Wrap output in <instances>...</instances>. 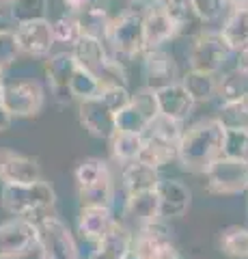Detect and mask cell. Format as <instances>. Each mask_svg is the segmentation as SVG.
Segmentation results:
<instances>
[{"label": "cell", "instance_id": "obj_1", "mask_svg": "<svg viewBox=\"0 0 248 259\" xmlns=\"http://www.w3.org/2000/svg\"><path fill=\"white\" fill-rule=\"evenodd\" d=\"M225 125L218 119H203L190 125L179 141L177 164L188 173L205 175L207 168L218 158H222L225 147Z\"/></svg>", "mask_w": 248, "mask_h": 259}, {"label": "cell", "instance_id": "obj_2", "mask_svg": "<svg viewBox=\"0 0 248 259\" xmlns=\"http://www.w3.org/2000/svg\"><path fill=\"white\" fill-rule=\"evenodd\" d=\"M0 203L11 218H26V221L39 223L41 218L50 216L54 203H57V192L45 180L35 184H5L0 192Z\"/></svg>", "mask_w": 248, "mask_h": 259}, {"label": "cell", "instance_id": "obj_3", "mask_svg": "<svg viewBox=\"0 0 248 259\" xmlns=\"http://www.w3.org/2000/svg\"><path fill=\"white\" fill-rule=\"evenodd\" d=\"M106 46L110 54L121 63L130 65L145 52V39H142V9H125L115 15L108 24Z\"/></svg>", "mask_w": 248, "mask_h": 259}, {"label": "cell", "instance_id": "obj_4", "mask_svg": "<svg viewBox=\"0 0 248 259\" xmlns=\"http://www.w3.org/2000/svg\"><path fill=\"white\" fill-rule=\"evenodd\" d=\"M76 186L82 207H113L115 201V184L108 162L100 158H86L76 168Z\"/></svg>", "mask_w": 248, "mask_h": 259}, {"label": "cell", "instance_id": "obj_5", "mask_svg": "<svg viewBox=\"0 0 248 259\" xmlns=\"http://www.w3.org/2000/svg\"><path fill=\"white\" fill-rule=\"evenodd\" d=\"M233 56V50L222 39L220 30H203L196 35L188 50V67L192 71L218 76L229 59Z\"/></svg>", "mask_w": 248, "mask_h": 259}, {"label": "cell", "instance_id": "obj_6", "mask_svg": "<svg viewBox=\"0 0 248 259\" xmlns=\"http://www.w3.org/2000/svg\"><path fill=\"white\" fill-rule=\"evenodd\" d=\"M205 190L218 197H235L248 192V162L222 156L207 168Z\"/></svg>", "mask_w": 248, "mask_h": 259}, {"label": "cell", "instance_id": "obj_7", "mask_svg": "<svg viewBox=\"0 0 248 259\" xmlns=\"http://www.w3.org/2000/svg\"><path fill=\"white\" fill-rule=\"evenodd\" d=\"M39 250V227L26 218L0 223V259H22Z\"/></svg>", "mask_w": 248, "mask_h": 259}, {"label": "cell", "instance_id": "obj_8", "mask_svg": "<svg viewBox=\"0 0 248 259\" xmlns=\"http://www.w3.org/2000/svg\"><path fill=\"white\" fill-rule=\"evenodd\" d=\"M39 227V259H78V246L69 227L59 216H45Z\"/></svg>", "mask_w": 248, "mask_h": 259}, {"label": "cell", "instance_id": "obj_9", "mask_svg": "<svg viewBox=\"0 0 248 259\" xmlns=\"http://www.w3.org/2000/svg\"><path fill=\"white\" fill-rule=\"evenodd\" d=\"M3 97L9 115L15 119L37 117L45 104V91L37 80H7Z\"/></svg>", "mask_w": 248, "mask_h": 259}, {"label": "cell", "instance_id": "obj_10", "mask_svg": "<svg viewBox=\"0 0 248 259\" xmlns=\"http://www.w3.org/2000/svg\"><path fill=\"white\" fill-rule=\"evenodd\" d=\"M140 67H142V78H145V87L151 89V91H160V89L171 87L181 80L175 56L166 48L142 52Z\"/></svg>", "mask_w": 248, "mask_h": 259}, {"label": "cell", "instance_id": "obj_11", "mask_svg": "<svg viewBox=\"0 0 248 259\" xmlns=\"http://www.w3.org/2000/svg\"><path fill=\"white\" fill-rule=\"evenodd\" d=\"M175 37H177V30H175V24L171 22L162 0H151V3H147V9H142L145 52L160 50V48H164Z\"/></svg>", "mask_w": 248, "mask_h": 259}, {"label": "cell", "instance_id": "obj_12", "mask_svg": "<svg viewBox=\"0 0 248 259\" xmlns=\"http://www.w3.org/2000/svg\"><path fill=\"white\" fill-rule=\"evenodd\" d=\"M76 56L71 50L54 52L45 59V80L50 84V91L59 104H69L71 97V78L76 74Z\"/></svg>", "mask_w": 248, "mask_h": 259}, {"label": "cell", "instance_id": "obj_13", "mask_svg": "<svg viewBox=\"0 0 248 259\" xmlns=\"http://www.w3.org/2000/svg\"><path fill=\"white\" fill-rule=\"evenodd\" d=\"M115 117H117V112L110 108L100 95L93 97V100H86V102L78 104L80 123H82V127L91 136H95V139H104V141L113 139V134L117 132Z\"/></svg>", "mask_w": 248, "mask_h": 259}, {"label": "cell", "instance_id": "obj_14", "mask_svg": "<svg viewBox=\"0 0 248 259\" xmlns=\"http://www.w3.org/2000/svg\"><path fill=\"white\" fill-rule=\"evenodd\" d=\"M156 192L160 199V221L169 223L188 214L192 205V190L183 182L166 177V180H160Z\"/></svg>", "mask_w": 248, "mask_h": 259}, {"label": "cell", "instance_id": "obj_15", "mask_svg": "<svg viewBox=\"0 0 248 259\" xmlns=\"http://www.w3.org/2000/svg\"><path fill=\"white\" fill-rule=\"evenodd\" d=\"M15 37H18L22 54L35 56V59H47L52 54V48L57 46L50 20L22 24V26L15 28Z\"/></svg>", "mask_w": 248, "mask_h": 259}, {"label": "cell", "instance_id": "obj_16", "mask_svg": "<svg viewBox=\"0 0 248 259\" xmlns=\"http://www.w3.org/2000/svg\"><path fill=\"white\" fill-rule=\"evenodd\" d=\"M41 180V166L35 158L22 156L11 149L0 151V182L5 184H35Z\"/></svg>", "mask_w": 248, "mask_h": 259}, {"label": "cell", "instance_id": "obj_17", "mask_svg": "<svg viewBox=\"0 0 248 259\" xmlns=\"http://www.w3.org/2000/svg\"><path fill=\"white\" fill-rule=\"evenodd\" d=\"M119 218L113 214V207H97V205H86L80 209L78 216V231L86 242L97 244L113 231Z\"/></svg>", "mask_w": 248, "mask_h": 259}, {"label": "cell", "instance_id": "obj_18", "mask_svg": "<svg viewBox=\"0 0 248 259\" xmlns=\"http://www.w3.org/2000/svg\"><path fill=\"white\" fill-rule=\"evenodd\" d=\"M156 100H158L160 115L169 117L173 121H179V123H183L196 106V102L190 97V93L186 91V87L181 82H175L171 87H164L160 91H156Z\"/></svg>", "mask_w": 248, "mask_h": 259}, {"label": "cell", "instance_id": "obj_19", "mask_svg": "<svg viewBox=\"0 0 248 259\" xmlns=\"http://www.w3.org/2000/svg\"><path fill=\"white\" fill-rule=\"evenodd\" d=\"M162 3H164V9L169 13L171 22L175 24L177 37H192L194 39L196 35H201L205 30V24L201 18H199L192 0H162Z\"/></svg>", "mask_w": 248, "mask_h": 259}, {"label": "cell", "instance_id": "obj_20", "mask_svg": "<svg viewBox=\"0 0 248 259\" xmlns=\"http://www.w3.org/2000/svg\"><path fill=\"white\" fill-rule=\"evenodd\" d=\"M160 180H162V177L158 175L156 168L142 164L140 160H134V162H130V164L121 166V184H123L125 197L156 190Z\"/></svg>", "mask_w": 248, "mask_h": 259}, {"label": "cell", "instance_id": "obj_21", "mask_svg": "<svg viewBox=\"0 0 248 259\" xmlns=\"http://www.w3.org/2000/svg\"><path fill=\"white\" fill-rule=\"evenodd\" d=\"M132 238L134 231L127 229L121 221H117L113 231L95 244V250L89 259H125L127 253L132 250Z\"/></svg>", "mask_w": 248, "mask_h": 259}, {"label": "cell", "instance_id": "obj_22", "mask_svg": "<svg viewBox=\"0 0 248 259\" xmlns=\"http://www.w3.org/2000/svg\"><path fill=\"white\" fill-rule=\"evenodd\" d=\"M142 141L145 143H142V151L138 156V160L142 162V164L160 171V168L169 166L171 162H177L179 145L156 139V136H142Z\"/></svg>", "mask_w": 248, "mask_h": 259}, {"label": "cell", "instance_id": "obj_23", "mask_svg": "<svg viewBox=\"0 0 248 259\" xmlns=\"http://www.w3.org/2000/svg\"><path fill=\"white\" fill-rule=\"evenodd\" d=\"M125 214L136 223V229L142 225L160 221V199L156 190L132 194L125 199Z\"/></svg>", "mask_w": 248, "mask_h": 259}, {"label": "cell", "instance_id": "obj_24", "mask_svg": "<svg viewBox=\"0 0 248 259\" xmlns=\"http://www.w3.org/2000/svg\"><path fill=\"white\" fill-rule=\"evenodd\" d=\"M220 35L233 54L248 48V9H233L225 15L220 26Z\"/></svg>", "mask_w": 248, "mask_h": 259}, {"label": "cell", "instance_id": "obj_25", "mask_svg": "<svg viewBox=\"0 0 248 259\" xmlns=\"http://www.w3.org/2000/svg\"><path fill=\"white\" fill-rule=\"evenodd\" d=\"M179 82L186 87V91L196 104L203 102H212L218 95V87H220V78H216L212 74H201V71H192L188 69L186 74H181Z\"/></svg>", "mask_w": 248, "mask_h": 259}, {"label": "cell", "instance_id": "obj_26", "mask_svg": "<svg viewBox=\"0 0 248 259\" xmlns=\"http://www.w3.org/2000/svg\"><path fill=\"white\" fill-rule=\"evenodd\" d=\"M142 136L140 134H130V132H115L110 139V153H113L115 162L119 166L130 164V162L138 160L142 151Z\"/></svg>", "mask_w": 248, "mask_h": 259}, {"label": "cell", "instance_id": "obj_27", "mask_svg": "<svg viewBox=\"0 0 248 259\" xmlns=\"http://www.w3.org/2000/svg\"><path fill=\"white\" fill-rule=\"evenodd\" d=\"M47 11H50L47 0H11L9 3V15L15 28L22 24L47 20Z\"/></svg>", "mask_w": 248, "mask_h": 259}, {"label": "cell", "instance_id": "obj_28", "mask_svg": "<svg viewBox=\"0 0 248 259\" xmlns=\"http://www.w3.org/2000/svg\"><path fill=\"white\" fill-rule=\"evenodd\" d=\"M218 246L231 259H248V227L231 225L220 231Z\"/></svg>", "mask_w": 248, "mask_h": 259}, {"label": "cell", "instance_id": "obj_29", "mask_svg": "<svg viewBox=\"0 0 248 259\" xmlns=\"http://www.w3.org/2000/svg\"><path fill=\"white\" fill-rule=\"evenodd\" d=\"M218 97L222 102H239L248 100V71L233 69L220 78Z\"/></svg>", "mask_w": 248, "mask_h": 259}, {"label": "cell", "instance_id": "obj_30", "mask_svg": "<svg viewBox=\"0 0 248 259\" xmlns=\"http://www.w3.org/2000/svg\"><path fill=\"white\" fill-rule=\"evenodd\" d=\"M102 89H104L102 80L78 65L76 74H74V78H71V97L78 100V104H80V102H86V100L97 97L102 93Z\"/></svg>", "mask_w": 248, "mask_h": 259}, {"label": "cell", "instance_id": "obj_31", "mask_svg": "<svg viewBox=\"0 0 248 259\" xmlns=\"http://www.w3.org/2000/svg\"><path fill=\"white\" fill-rule=\"evenodd\" d=\"M151 119L142 112L134 102H130V106H125L123 110L117 112L115 117V127L117 132H130V134H145V130L149 127Z\"/></svg>", "mask_w": 248, "mask_h": 259}, {"label": "cell", "instance_id": "obj_32", "mask_svg": "<svg viewBox=\"0 0 248 259\" xmlns=\"http://www.w3.org/2000/svg\"><path fill=\"white\" fill-rule=\"evenodd\" d=\"M216 119L225 125V130H246L248 132V100L222 102Z\"/></svg>", "mask_w": 248, "mask_h": 259}, {"label": "cell", "instance_id": "obj_33", "mask_svg": "<svg viewBox=\"0 0 248 259\" xmlns=\"http://www.w3.org/2000/svg\"><path fill=\"white\" fill-rule=\"evenodd\" d=\"M52 32H54V41L67 46V50H71L80 39H82V28L76 15L63 13L52 22Z\"/></svg>", "mask_w": 248, "mask_h": 259}, {"label": "cell", "instance_id": "obj_34", "mask_svg": "<svg viewBox=\"0 0 248 259\" xmlns=\"http://www.w3.org/2000/svg\"><path fill=\"white\" fill-rule=\"evenodd\" d=\"M110 15L108 11H95V13H86L80 15V28H82L84 37H93V39H102L106 41V32H108V24H110Z\"/></svg>", "mask_w": 248, "mask_h": 259}, {"label": "cell", "instance_id": "obj_35", "mask_svg": "<svg viewBox=\"0 0 248 259\" xmlns=\"http://www.w3.org/2000/svg\"><path fill=\"white\" fill-rule=\"evenodd\" d=\"M222 156L239 162H248V132L246 130H227Z\"/></svg>", "mask_w": 248, "mask_h": 259}, {"label": "cell", "instance_id": "obj_36", "mask_svg": "<svg viewBox=\"0 0 248 259\" xmlns=\"http://www.w3.org/2000/svg\"><path fill=\"white\" fill-rule=\"evenodd\" d=\"M192 3H194V9L203 24H214L229 13L227 0H192Z\"/></svg>", "mask_w": 248, "mask_h": 259}, {"label": "cell", "instance_id": "obj_37", "mask_svg": "<svg viewBox=\"0 0 248 259\" xmlns=\"http://www.w3.org/2000/svg\"><path fill=\"white\" fill-rule=\"evenodd\" d=\"M22 54L15 30H0V67H9Z\"/></svg>", "mask_w": 248, "mask_h": 259}, {"label": "cell", "instance_id": "obj_38", "mask_svg": "<svg viewBox=\"0 0 248 259\" xmlns=\"http://www.w3.org/2000/svg\"><path fill=\"white\" fill-rule=\"evenodd\" d=\"M100 97H102V100L106 102L115 112L123 110L125 106H130V102H132L130 89H127V87H119V84L104 87V89H102V93H100Z\"/></svg>", "mask_w": 248, "mask_h": 259}, {"label": "cell", "instance_id": "obj_39", "mask_svg": "<svg viewBox=\"0 0 248 259\" xmlns=\"http://www.w3.org/2000/svg\"><path fill=\"white\" fill-rule=\"evenodd\" d=\"M65 7V13H71L80 18L86 13H95V11H108L110 0H61Z\"/></svg>", "mask_w": 248, "mask_h": 259}, {"label": "cell", "instance_id": "obj_40", "mask_svg": "<svg viewBox=\"0 0 248 259\" xmlns=\"http://www.w3.org/2000/svg\"><path fill=\"white\" fill-rule=\"evenodd\" d=\"M5 69L0 67V132H5V130H9L13 117L9 115V110L5 106V97H3V87H5Z\"/></svg>", "mask_w": 248, "mask_h": 259}, {"label": "cell", "instance_id": "obj_41", "mask_svg": "<svg viewBox=\"0 0 248 259\" xmlns=\"http://www.w3.org/2000/svg\"><path fill=\"white\" fill-rule=\"evenodd\" d=\"M235 61H237V65H235L237 69L248 71V48H246V50H242V52H237V54H235Z\"/></svg>", "mask_w": 248, "mask_h": 259}, {"label": "cell", "instance_id": "obj_42", "mask_svg": "<svg viewBox=\"0 0 248 259\" xmlns=\"http://www.w3.org/2000/svg\"><path fill=\"white\" fill-rule=\"evenodd\" d=\"M227 7H229V11H233V9H248V0H227Z\"/></svg>", "mask_w": 248, "mask_h": 259}, {"label": "cell", "instance_id": "obj_43", "mask_svg": "<svg viewBox=\"0 0 248 259\" xmlns=\"http://www.w3.org/2000/svg\"><path fill=\"white\" fill-rule=\"evenodd\" d=\"M125 3H134V5H138V3H151V0H125Z\"/></svg>", "mask_w": 248, "mask_h": 259}, {"label": "cell", "instance_id": "obj_44", "mask_svg": "<svg viewBox=\"0 0 248 259\" xmlns=\"http://www.w3.org/2000/svg\"><path fill=\"white\" fill-rule=\"evenodd\" d=\"M11 0H0V7H5V5H9Z\"/></svg>", "mask_w": 248, "mask_h": 259}]
</instances>
